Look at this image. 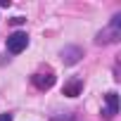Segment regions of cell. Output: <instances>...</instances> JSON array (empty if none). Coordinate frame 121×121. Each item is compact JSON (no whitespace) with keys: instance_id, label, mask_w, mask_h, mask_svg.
Here are the masks:
<instances>
[{"instance_id":"cell-7","label":"cell","mask_w":121,"mask_h":121,"mask_svg":"<svg viewBox=\"0 0 121 121\" xmlns=\"http://www.w3.org/2000/svg\"><path fill=\"white\" fill-rule=\"evenodd\" d=\"M0 121H12V116L10 114H0Z\"/></svg>"},{"instance_id":"cell-6","label":"cell","mask_w":121,"mask_h":121,"mask_svg":"<svg viewBox=\"0 0 121 121\" xmlns=\"http://www.w3.org/2000/svg\"><path fill=\"white\" fill-rule=\"evenodd\" d=\"M81 90H83V81L81 78H71L69 83H64V95H69V97L81 95Z\"/></svg>"},{"instance_id":"cell-2","label":"cell","mask_w":121,"mask_h":121,"mask_svg":"<svg viewBox=\"0 0 121 121\" xmlns=\"http://www.w3.org/2000/svg\"><path fill=\"white\" fill-rule=\"evenodd\" d=\"M29 48V36L24 33V31H14L12 36H7V50L12 52V55H19V52H24Z\"/></svg>"},{"instance_id":"cell-3","label":"cell","mask_w":121,"mask_h":121,"mask_svg":"<svg viewBox=\"0 0 121 121\" xmlns=\"http://www.w3.org/2000/svg\"><path fill=\"white\" fill-rule=\"evenodd\" d=\"M59 57H62V62H64V64H76L78 59L83 57V50H81L78 45H67V48H62Z\"/></svg>"},{"instance_id":"cell-1","label":"cell","mask_w":121,"mask_h":121,"mask_svg":"<svg viewBox=\"0 0 121 121\" xmlns=\"http://www.w3.org/2000/svg\"><path fill=\"white\" fill-rule=\"evenodd\" d=\"M119 38H121V14H114L112 22H109V26L104 31H100L95 40L102 45V43H116Z\"/></svg>"},{"instance_id":"cell-4","label":"cell","mask_w":121,"mask_h":121,"mask_svg":"<svg viewBox=\"0 0 121 121\" xmlns=\"http://www.w3.org/2000/svg\"><path fill=\"white\" fill-rule=\"evenodd\" d=\"M104 119H114L116 114H119V97H116V93H107L104 95Z\"/></svg>"},{"instance_id":"cell-5","label":"cell","mask_w":121,"mask_h":121,"mask_svg":"<svg viewBox=\"0 0 121 121\" xmlns=\"http://www.w3.org/2000/svg\"><path fill=\"white\" fill-rule=\"evenodd\" d=\"M31 81H33V86H36L38 90H50V88L55 86V76H52L50 71H48V74H33Z\"/></svg>"}]
</instances>
